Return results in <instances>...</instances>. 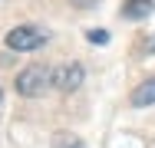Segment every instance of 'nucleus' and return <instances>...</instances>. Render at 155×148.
I'll use <instances>...</instances> for the list:
<instances>
[{
	"label": "nucleus",
	"instance_id": "f257e3e1",
	"mask_svg": "<svg viewBox=\"0 0 155 148\" xmlns=\"http://www.w3.org/2000/svg\"><path fill=\"white\" fill-rule=\"evenodd\" d=\"M53 86V69L50 66H27L20 76H17V92L20 95H27V99H40V95H46Z\"/></svg>",
	"mask_w": 155,
	"mask_h": 148
},
{
	"label": "nucleus",
	"instance_id": "f03ea898",
	"mask_svg": "<svg viewBox=\"0 0 155 148\" xmlns=\"http://www.w3.org/2000/svg\"><path fill=\"white\" fill-rule=\"evenodd\" d=\"M46 43V33L40 27H13L10 33H7V46L10 50H17V53H27V50H40Z\"/></svg>",
	"mask_w": 155,
	"mask_h": 148
},
{
	"label": "nucleus",
	"instance_id": "7ed1b4c3",
	"mask_svg": "<svg viewBox=\"0 0 155 148\" xmlns=\"http://www.w3.org/2000/svg\"><path fill=\"white\" fill-rule=\"evenodd\" d=\"M83 66L79 63H66V66H60V69H53V86L60 89V92H73V89L83 86Z\"/></svg>",
	"mask_w": 155,
	"mask_h": 148
},
{
	"label": "nucleus",
	"instance_id": "20e7f679",
	"mask_svg": "<svg viewBox=\"0 0 155 148\" xmlns=\"http://www.w3.org/2000/svg\"><path fill=\"white\" fill-rule=\"evenodd\" d=\"M132 105L135 109H145V105H155V79H145L132 89Z\"/></svg>",
	"mask_w": 155,
	"mask_h": 148
},
{
	"label": "nucleus",
	"instance_id": "39448f33",
	"mask_svg": "<svg viewBox=\"0 0 155 148\" xmlns=\"http://www.w3.org/2000/svg\"><path fill=\"white\" fill-rule=\"evenodd\" d=\"M152 10H155V0H125V7H122V13L132 17V20H145Z\"/></svg>",
	"mask_w": 155,
	"mask_h": 148
},
{
	"label": "nucleus",
	"instance_id": "423d86ee",
	"mask_svg": "<svg viewBox=\"0 0 155 148\" xmlns=\"http://www.w3.org/2000/svg\"><path fill=\"white\" fill-rule=\"evenodd\" d=\"M89 43H109V33L106 30H89Z\"/></svg>",
	"mask_w": 155,
	"mask_h": 148
},
{
	"label": "nucleus",
	"instance_id": "0eeeda50",
	"mask_svg": "<svg viewBox=\"0 0 155 148\" xmlns=\"http://www.w3.org/2000/svg\"><path fill=\"white\" fill-rule=\"evenodd\" d=\"M76 3H79V7H89V0H76Z\"/></svg>",
	"mask_w": 155,
	"mask_h": 148
},
{
	"label": "nucleus",
	"instance_id": "6e6552de",
	"mask_svg": "<svg viewBox=\"0 0 155 148\" xmlns=\"http://www.w3.org/2000/svg\"><path fill=\"white\" fill-rule=\"evenodd\" d=\"M149 50H155V36H152V40H149Z\"/></svg>",
	"mask_w": 155,
	"mask_h": 148
},
{
	"label": "nucleus",
	"instance_id": "1a4fd4ad",
	"mask_svg": "<svg viewBox=\"0 0 155 148\" xmlns=\"http://www.w3.org/2000/svg\"><path fill=\"white\" fill-rule=\"evenodd\" d=\"M0 102H3V89H0Z\"/></svg>",
	"mask_w": 155,
	"mask_h": 148
}]
</instances>
